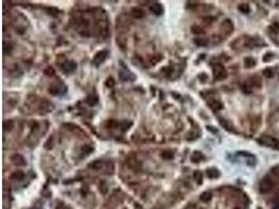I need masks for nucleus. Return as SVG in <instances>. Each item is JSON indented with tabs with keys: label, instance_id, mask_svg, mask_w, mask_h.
Here are the masks:
<instances>
[{
	"label": "nucleus",
	"instance_id": "nucleus-22",
	"mask_svg": "<svg viewBox=\"0 0 279 209\" xmlns=\"http://www.w3.org/2000/svg\"><path fill=\"white\" fill-rule=\"evenodd\" d=\"M237 9H239V11L241 12V13H244V14H248L250 12V7L248 3H241V4L237 7Z\"/></svg>",
	"mask_w": 279,
	"mask_h": 209
},
{
	"label": "nucleus",
	"instance_id": "nucleus-10",
	"mask_svg": "<svg viewBox=\"0 0 279 209\" xmlns=\"http://www.w3.org/2000/svg\"><path fill=\"white\" fill-rule=\"evenodd\" d=\"M119 77H120V79H121L122 82H127V81H131V79H133V77H133V74H131L130 72H129L128 70H120L119 71Z\"/></svg>",
	"mask_w": 279,
	"mask_h": 209
},
{
	"label": "nucleus",
	"instance_id": "nucleus-11",
	"mask_svg": "<svg viewBox=\"0 0 279 209\" xmlns=\"http://www.w3.org/2000/svg\"><path fill=\"white\" fill-rule=\"evenodd\" d=\"M65 87H63V89H64ZM62 88L60 87V86H50V88H49V93L52 94V95H58V94H63L65 91H63V90H61Z\"/></svg>",
	"mask_w": 279,
	"mask_h": 209
},
{
	"label": "nucleus",
	"instance_id": "nucleus-16",
	"mask_svg": "<svg viewBox=\"0 0 279 209\" xmlns=\"http://www.w3.org/2000/svg\"><path fill=\"white\" fill-rule=\"evenodd\" d=\"M194 43L197 45V46L200 47H205L208 45V40L206 38H196L194 40Z\"/></svg>",
	"mask_w": 279,
	"mask_h": 209
},
{
	"label": "nucleus",
	"instance_id": "nucleus-20",
	"mask_svg": "<svg viewBox=\"0 0 279 209\" xmlns=\"http://www.w3.org/2000/svg\"><path fill=\"white\" fill-rule=\"evenodd\" d=\"M161 157L163 159H165V160H172V159H174V153L171 151H164L161 153Z\"/></svg>",
	"mask_w": 279,
	"mask_h": 209
},
{
	"label": "nucleus",
	"instance_id": "nucleus-34",
	"mask_svg": "<svg viewBox=\"0 0 279 209\" xmlns=\"http://www.w3.org/2000/svg\"><path fill=\"white\" fill-rule=\"evenodd\" d=\"M272 173L274 174V175H276V176H279V165L273 167V169H272Z\"/></svg>",
	"mask_w": 279,
	"mask_h": 209
},
{
	"label": "nucleus",
	"instance_id": "nucleus-9",
	"mask_svg": "<svg viewBox=\"0 0 279 209\" xmlns=\"http://www.w3.org/2000/svg\"><path fill=\"white\" fill-rule=\"evenodd\" d=\"M208 106L215 112L223 109V104H222V102H219V100H216V99L210 100V102H208Z\"/></svg>",
	"mask_w": 279,
	"mask_h": 209
},
{
	"label": "nucleus",
	"instance_id": "nucleus-31",
	"mask_svg": "<svg viewBox=\"0 0 279 209\" xmlns=\"http://www.w3.org/2000/svg\"><path fill=\"white\" fill-rule=\"evenodd\" d=\"M99 191L102 192V194H106L107 191H108V186H107L106 182L105 181H102L99 183Z\"/></svg>",
	"mask_w": 279,
	"mask_h": 209
},
{
	"label": "nucleus",
	"instance_id": "nucleus-14",
	"mask_svg": "<svg viewBox=\"0 0 279 209\" xmlns=\"http://www.w3.org/2000/svg\"><path fill=\"white\" fill-rule=\"evenodd\" d=\"M207 177L209 179H216L219 177V171L216 169H207Z\"/></svg>",
	"mask_w": 279,
	"mask_h": 209
},
{
	"label": "nucleus",
	"instance_id": "nucleus-36",
	"mask_svg": "<svg viewBox=\"0 0 279 209\" xmlns=\"http://www.w3.org/2000/svg\"><path fill=\"white\" fill-rule=\"evenodd\" d=\"M276 201H277V203H279V194H277V196H276Z\"/></svg>",
	"mask_w": 279,
	"mask_h": 209
},
{
	"label": "nucleus",
	"instance_id": "nucleus-35",
	"mask_svg": "<svg viewBox=\"0 0 279 209\" xmlns=\"http://www.w3.org/2000/svg\"><path fill=\"white\" fill-rule=\"evenodd\" d=\"M207 129H208L209 131H211V132H213V133H216V132H217V131L215 130L214 128H212V127H209V126H208V127H207Z\"/></svg>",
	"mask_w": 279,
	"mask_h": 209
},
{
	"label": "nucleus",
	"instance_id": "nucleus-12",
	"mask_svg": "<svg viewBox=\"0 0 279 209\" xmlns=\"http://www.w3.org/2000/svg\"><path fill=\"white\" fill-rule=\"evenodd\" d=\"M132 16L136 19H141L144 17V12L139 7H134V9H132Z\"/></svg>",
	"mask_w": 279,
	"mask_h": 209
},
{
	"label": "nucleus",
	"instance_id": "nucleus-21",
	"mask_svg": "<svg viewBox=\"0 0 279 209\" xmlns=\"http://www.w3.org/2000/svg\"><path fill=\"white\" fill-rule=\"evenodd\" d=\"M86 102H88L89 106H95L98 102V97L96 95H89L87 97V100H86Z\"/></svg>",
	"mask_w": 279,
	"mask_h": 209
},
{
	"label": "nucleus",
	"instance_id": "nucleus-17",
	"mask_svg": "<svg viewBox=\"0 0 279 209\" xmlns=\"http://www.w3.org/2000/svg\"><path fill=\"white\" fill-rule=\"evenodd\" d=\"M244 66L246 68H252L253 66H255V60L253 58H251V57H247L244 60Z\"/></svg>",
	"mask_w": 279,
	"mask_h": 209
},
{
	"label": "nucleus",
	"instance_id": "nucleus-13",
	"mask_svg": "<svg viewBox=\"0 0 279 209\" xmlns=\"http://www.w3.org/2000/svg\"><path fill=\"white\" fill-rule=\"evenodd\" d=\"M24 177H25V175L22 171H16L11 175V179L15 180V181H21L24 179Z\"/></svg>",
	"mask_w": 279,
	"mask_h": 209
},
{
	"label": "nucleus",
	"instance_id": "nucleus-19",
	"mask_svg": "<svg viewBox=\"0 0 279 209\" xmlns=\"http://www.w3.org/2000/svg\"><path fill=\"white\" fill-rule=\"evenodd\" d=\"M162 59H163V57H162V54H153V56L149 58V63H152L153 65H156L157 63H159L160 61H162Z\"/></svg>",
	"mask_w": 279,
	"mask_h": 209
},
{
	"label": "nucleus",
	"instance_id": "nucleus-18",
	"mask_svg": "<svg viewBox=\"0 0 279 209\" xmlns=\"http://www.w3.org/2000/svg\"><path fill=\"white\" fill-rule=\"evenodd\" d=\"M211 198H212V194H211L210 191H205L200 196V200L205 203L209 202V201L211 200Z\"/></svg>",
	"mask_w": 279,
	"mask_h": 209
},
{
	"label": "nucleus",
	"instance_id": "nucleus-3",
	"mask_svg": "<svg viewBox=\"0 0 279 209\" xmlns=\"http://www.w3.org/2000/svg\"><path fill=\"white\" fill-rule=\"evenodd\" d=\"M273 187H274V183L268 177L264 178L259 183V191L261 194H268L273 189Z\"/></svg>",
	"mask_w": 279,
	"mask_h": 209
},
{
	"label": "nucleus",
	"instance_id": "nucleus-29",
	"mask_svg": "<svg viewBox=\"0 0 279 209\" xmlns=\"http://www.w3.org/2000/svg\"><path fill=\"white\" fill-rule=\"evenodd\" d=\"M262 74H264L266 79H270V77H272L273 75H274V71H273V69H271V68H266L262 71Z\"/></svg>",
	"mask_w": 279,
	"mask_h": 209
},
{
	"label": "nucleus",
	"instance_id": "nucleus-8",
	"mask_svg": "<svg viewBox=\"0 0 279 209\" xmlns=\"http://www.w3.org/2000/svg\"><path fill=\"white\" fill-rule=\"evenodd\" d=\"M77 68V64L74 62H66L65 64L62 65V69L65 73H71L75 70Z\"/></svg>",
	"mask_w": 279,
	"mask_h": 209
},
{
	"label": "nucleus",
	"instance_id": "nucleus-37",
	"mask_svg": "<svg viewBox=\"0 0 279 209\" xmlns=\"http://www.w3.org/2000/svg\"><path fill=\"white\" fill-rule=\"evenodd\" d=\"M235 209H239V208H235Z\"/></svg>",
	"mask_w": 279,
	"mask_h": 209
},
{
	"label": "nucleus",
	"instance_id": "nucleus-25",
	"mask_svg": "<svg viewBox=\"0 0 279 209\" xmlns=\"http://www.w3.org/2000/svg\"><path fill=\"white\" fill-rule=\"evenodd\" d=\"M105 85H106V87H108V88H113L114 86H115V79H114L112 77H108V79H106V82H105Z\"/></svg>",
	"mask_w": 279,
	"mask_h": 209
},
{
	"label": "nucleus",
	"instance_id": "nucleus-30",
	"mask_svg": "<svg viewBox=\"0 0 279 209\" xmlns=\"http://www.w3.org/2000/svg\"><path fill=\"white\" fill-rule=\"evenodd\" d=\"M191 32H194V34H196V35H202V34H204V30H203L202 28H201L200 26H198V25L191 26Z\"/></svg>",
	"mask_w": 279,
	"mask_h": 209
},
{
	"label": "nucleus",
	"instance_id": "nucleus-1",
	"mask_svg": "<svg viewBox=\"0 0 279 209\" xmlns=\"http://www.w3.org/2000/svg\"><path fill=\"white\" fill-rule=\"evenodd\" d=\"M258 143L262 145H266L268 147H273V149H279V140L274 137L270 136V135H261L259 138L257 139Z\"/></svg>",
	"mask_w": 279,
	"mask_h": 209
},
{
	"label": "nucleus",
	"instance_id": "nucleus-6",
	"mask_svg": "<svg viewBox=\"0 0 279 209\" xmlns=\"http://www.w3.org/2000/svg\"><path fill=\"white\" fill-rule=\"evenodd\" d=\"M149 11H151L154 15L160 16V15L163 14L164 10H163V7H162L159 2H154V3H152L151 7H149Z\"/></svg>",
	"mask_w": 279,
	"mask_h": 209
},
{
	"label": "nucleus",
	"instance_id": "nucleus-15",
	"mask_svg": "<svg viewBox=\"0 0 279 209\" xmlns=\"http://www.w3.org/2000/svg\"><path fill=\"white\" fill-rule=\"evenodd\" d=\"M203 158H204L203 154L201 153V152L196 151V152H194V154H192V156H191V161L194 163H198V162H200L201 160H203Z\"/></svg>",
	"mask_w": 279,
	"mask_h": 209
},
{
	"label": "nucleus",
	"instance_id": "nucleus-4",
	"mask_svg": "<svg viewBox=\"0 0 279 209\" xmlns=\"http://www.w3.org/2000/svg\"><path fill=\"white\" fill-rule=\"evenodd\" d=\"M107 57H108V51L107 50L98 51L93 59V64L95 65V66H99L100 64H102V63L106 61Z\"/></svg>",
	"mask_w": 279,
	"mask_h": 209
},
{
	"label": "nucleus",
	"instance_id": "nucleus-32",
	"mask_svg": "<svg viewBox=\"0 0 279 209\" xmlns=\"http://www.w3.org/2000/svg\"><path fill=\"white\" fill-rule=\"evenodd\" d=\"M270 30L274 34H277L279 32V24L278 23H273L272 25L270 26Z\"/></svg>",
	"mask_w": 279,
	"mask_h": 209
},
{
	"label": "nucleus",
	"instance_id": "nucleus-28",
	"mask_svg": "<svg viewBox=\"0 0 279 209\" xmlns=\"http://www.w3.org/2000/svg\"><path fill=\"white\" fill-rule=\"evenodd\" d=\"M219 122H221V124H222L223 127H224V128L226 129V130L232 131L233 128H232V126H231L230 122H229V121H227V120H224V119H222V118H221V119H219Z\"/></svg>",
	"mask_w": 279,
	"mask_h": 209
},
{
	"label": "nucleus",
	"instance_id": "nucleus-7",
	"mask_svg": "<svg viewBox=\"0 0 279 209\" xmlns=\"http://www.w3.org/2000/svg\"><path fill=\"white\" fill-rule=\"evenodd\" d=\"M11 160H12V162H13L14 164L20 165V166H22V165H25V164H26L25 159H24V158H23V156L20 155V154H14V155L11 157Z\"/></svg>",
	"mask_w": 279,
	"mask_h": 209
},
{
	"label": "nucleus",
	"instance_id": "nucleus-2",
	"mask_svg": "<svg viewBox=\"0 0 279 209\" xmlns=\"http://www.w3.org/2000/svg\"><path fill=\"white\" fill-rule=\"evenodd\" d=\"M213 77H214L215 81H223L227 77L226 68L219 63L213 65Z\"/></svg>",
	"mask_w": 279,
	"mask_h": 209
},
{
	"label": "nucleus",
	"instance_id": "nucleus-24",
	"mask_svg": "<svg viewBox=\"0 0 279 209\" xmlns=\"http://www.w3.org/2000/svg\"><path fill=\"white\" fill-rule=\"evenodd\" d=\"M194 180L197 181V183L198 184H202V180H203V175L202 173H201L200 171H196L194 173Z\"/></svg>",
	"mask_w": 279,
	"mask_h": 209
},
{
	"label": "nucleus",
	"instance_id": "nucleus-5",
	"mask_svg": "<svg viewBox=\"0 0 279 209\" xmlns=\"http://www.w3.org/2000/svg\"><path fill=\"white\" fill-rule=\"evenodd\" d=\"M233 28H234V26H233L232 21L229 20V19L224 20L223 23H222V25H221L222 32H224L225 35H230L231 32H233Z\"/></svg>",
	"mask_w": 279,
	"mask_h": 209
},
{
	"label": "nucleus",
	"instance_id": "nucleus-33",
	"mask_svg": "<svg viewBox=\"0 0 279 209\" xmlns=\"http://www.w3.org/2000/svg\"><path fill=\"white\" fill-rule=\"evenodd\" d=\"M93 151V147H91L90 145H84L82 147V152H84V154H89Z\"/></svg>",
	"mask_w": 279,
	"mask_h": 209
},
{
	"label": "nucleus",
	"instance_id": "nucleus-23",
	"mask_svg": "<svg viewBox=\"0 0 279 209\" xmlns=\"http://www.w3.org/2000/svg\"><path fill=\"white\" fill-rule=\"evenodd\" d=\"M88 167L89 169H95V171H98V169H100L102 167V161H94V162H92L91 164L88 165Z\"/></svg>",
	"mask_w": 279,
	"mask_h": 209
},
{
	"label": "nucleus",
	"instance_id": "nucleus-27",
	"mask_svg": "<svg viewBox=\"0 0 279 209\" xmlns=\"http://www.w3.org/2000/svg\"><path fill=\"white\" fill-rule=\"evenodd\" d=\"M132 121H129V120H127V121H122L121 124H120V128H121L122 131H127L129 130V129L132 127Z\"/></svg>",
	"mask_w": 279,
	"mask_h": 209
},
{
	"label": "nucleus",
	"instance_id": "nucleus-26",
	"mask_svg": "<svg viewBox=\"0 0 279 209\" xmlns=\"http://www.w3.org/2000/svg\"><path fill=\"white\" fill-rule=\"evenodd\" d=\"M14 128V121H12V120H7V121H4V124H3V129H4L5 131H12Z\"/></svg>",
	"mask_w": 279,
	"mask_h": 209
}]
</instances>
